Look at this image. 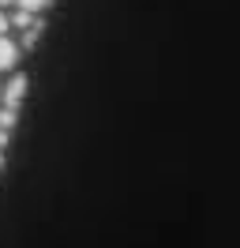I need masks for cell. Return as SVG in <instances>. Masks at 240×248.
<instances>
[{
    "label": "cell",
    "instance_id": "6da1fadb",
    "mask_svg": "<svg viewBox=\"0 0 240 248\" xmlns=\"http://www.w3.org/2000/svg\"><path fill=\"white\" fill-rule=\"evenodd\" d=\"M23 94H27V76H12L8 87H4V109H19Z\"/></svg>",
    "mask_w": 240,
    "mask_h": 248
},
{
    "label": "cell",
    "instance_id": "7a4b0ae2",
    "mask_svg": "<svg viewBox=\"0 0 240 248\" xmlns=\"http://www.w3.org/2000/svg\"><path fill=\"white\" fill-rule=\"evenodd\" d=\"M15 57H19V49H15V42H12V38H4V34H0V72H8V68L15 64Z\"/></svg>",
    "mask_w": 240,
    "mask_h": 248
},
{
    "label": "cell",
    "instance_id": "3957f363",
    "mask_svg": "<svg viewBox=\"0 0 240 248\" xmlns=\"http://www.w3.org/2000/svg\"><path fill=\"white\" fill-rule=\"evenodd\" d=\"M19 8H23V12H30V16H38V12H45V8H49V0H19Z\"/></svg>",
    "mask_w": 240,
    "mask_h": 248
},
{
    "label": "cell",
    "instance_id": "277c9868",
    "mask_svg": "<svg viewBox=\"0 0 240 248\" xmlns=\"http://www.w3.org/2000/svg\"><path fill=\"white\" fill-rule=\"evenodd\" d=\"M15 27H23V31H30V27H34V19H30V12H23V8H19V12H15V19H12Z\"/></svg>",
    "mask_w": 240,
    "mask_h": 248
},
{
    "label": "cell",
    "instance_id": "5b68a950",
    "mask_svg": "<svg viewBox=\"0 0 240 248\" xmlns=\"http://www.w3.org/2000/svg\"><path fill=\"white\" fill-rule=\"evenodd\" d=\"M12 124H15V109H0V128L12 132Z\"/></svg>",
    "mask_w": 240,
    "mask_h": 248
},
{
    "label": "cell",
    "instance_id": "8992f818",
    "mask_svg": "<svg viewBox=\"0 0 240 248\" xmlns=\"http://www.w3.org/2000/svg\"><path fill=\"white\" fill-rule=\"evenodd\" d=\"M8 31V16H4V12H0V34Z\"/></svg>",
    "mask_w": 240,
    "mask_h": 248
},
{
    "label": "cell",
    "instance_id": "52a82bcc",
    "mask_svg": "<svg viewBox=\"0 0 240 248\" xmlns=\"http://www.w3.org/2000/svg\"><path fill=\"white\" fill-rule=\"evenodd\" d=\"M4 143H8V128H0V147H4Z\"/></svg>",
    "mask_w": 240,
    "mask_h": 248
},
{
    "label": "cell",
    "instance_id": "ba28073f",
    "mask_svg": "<svg viewBox=\"0 0 240 248\" xmlns=\"http://www.w3.org/2000/svg\"><path fill=\"white\" fill-rule=\"evenodd\" d=\"M0 170H4V155H0Z\"/></svg>",
    "mask_w": 240,
    "mask_h": 248
},
{
    "label": "cell",
    "instance_id": "9c48e42d",
    "mask_svg": "<svg viewBox=\"0 0 240 248\" xmlns=\"http://www.w3.org/2000/svg\"><path fill=\"white\" fill-rule=\"evenodd\" d=\"M0 4H12V0H0Z\"/></svg>",
    "mask_w": 240,
    "mask_h": 248
}]
</instances>
